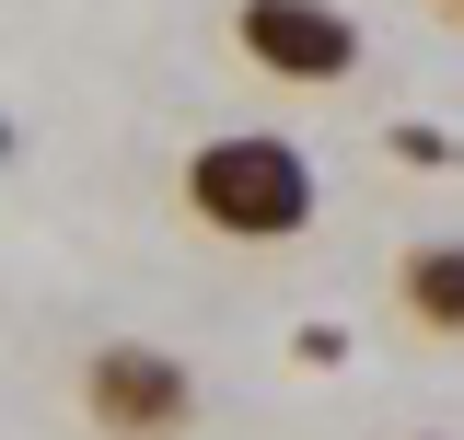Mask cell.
Wrapping results in <instances>:
<instances>
[{"mask_svg": "<svg viewBox=\"0 0 464 440\" xmlns=\"http://www.w3.org/2000/svg\"><path fill=\"white\" fill-rule=\"evenodd\" d=\"M395 313H406V336L464 348V232H430L395 255Z\"/></svg>", "mask_w": 464, "mask_h": 440, "instance_id": "cell-4", "label": "cell"}, {"mask_svg": "<svg viewBox=\"0 0 464 440\" xmlns=\"http://www.w3.org/2000/svg\"><path fill=\"white\" fill-rule=\"evenodd\" d=\"M70 394H82L93 440H198V371L163 336H93Z\"/></svg>", "mask_w": 464, "mask_h": 440, "instance_id": "cell-2", "label": "cell"}, {"mask_svg": "<svg viewBox=\"0 0 464 440\" xmlns=\"http://www.w3.org/2000/svg\"><path fill=\"white\" fill-rule=\"evenodd\" d=\"M290 359H302V371H337L348 336H337V325H302V336H290Z\"/></svg>", "mask_w": 464, "mask_h": 440, "instance_id": "cell-6", "label": "cell"}, {"mask_svg": "<svg viewBox=\"0 0 464 440\" xmlns=\"http://www.w3.org/2000/svg\"><path fill=\"white\" fill-rule=\"evenodd\" d=\"M174 186H186V220L221 244H302L325 220V163L290 128H209Z\"/></svg>", "mask_w": 464, "mask_h": 440, "instance_id": "cell-1", "label": "cell"}, {"mask_svg": "<svg viewBox=\"0 0 464 440\" xmlns=\"http://www.w3.org/2000/svg\"><path fill=\"white\" fill-rule=\"evenodd\" d=\"M441 12H453V24H464V0H441Z\"/></svg>", "mask_w": 464, "mask_h": 440, "instance_id": "cell-9", "label": "cell"}, {"mask_svg": "<svg viewBox=\"0 0 464 440\" xmlns=\"http://www.w3.org/2000/svg\"><path fill=\"white\" fill-rule=\"evenodd\" d=\"M232 58L256 70V81H279V93H337V81H360V58H372V35H360V12H337V0H232Z\"/></svg>", "mask_w": 464, "mask_h": 440, "instance_id": "cell-3", "label": "cell"}, {"mask_svg": "<svg viewBox=\"0 0 464 440\" xmlns=\"http://www.w3.org/2000/svg\"><path fill=\"white\" fill-rule=\"evenodd\" d=\"M383 151H395V163H418V174H464V139L418 128V116H406V128H383Z\"/></svg>", "mask_w": 464, "mask_h": 440, "instance_id": "cell-5", "label": "cell"}, {"mask_svg": "<svg viewBox=\"0 0 464 440\" xmlns=\"http://www.w3.org/2000/svg\"><path fill=\"white\" fill-rule=\"evenodd\" d=\"M406 440H453V429H406Z\"/></svg>", "mask_w": 464, "mask_h": 440, "instance_id": "cell-8", "label": "cell"}, {"mask_svg": "<svg viewBox=\"0 0 464 440\" xmlns=\"http://www.w3.org/2000/svg\"><path fill=\"white\" fill-rule=\"evenodd\" d=\"M0 174H12V116H0Z\"/></svg>", "mask_w": 464, "mask_h": 440, "instance_id": "cell-7", "label": "cell"}]
</instances>
